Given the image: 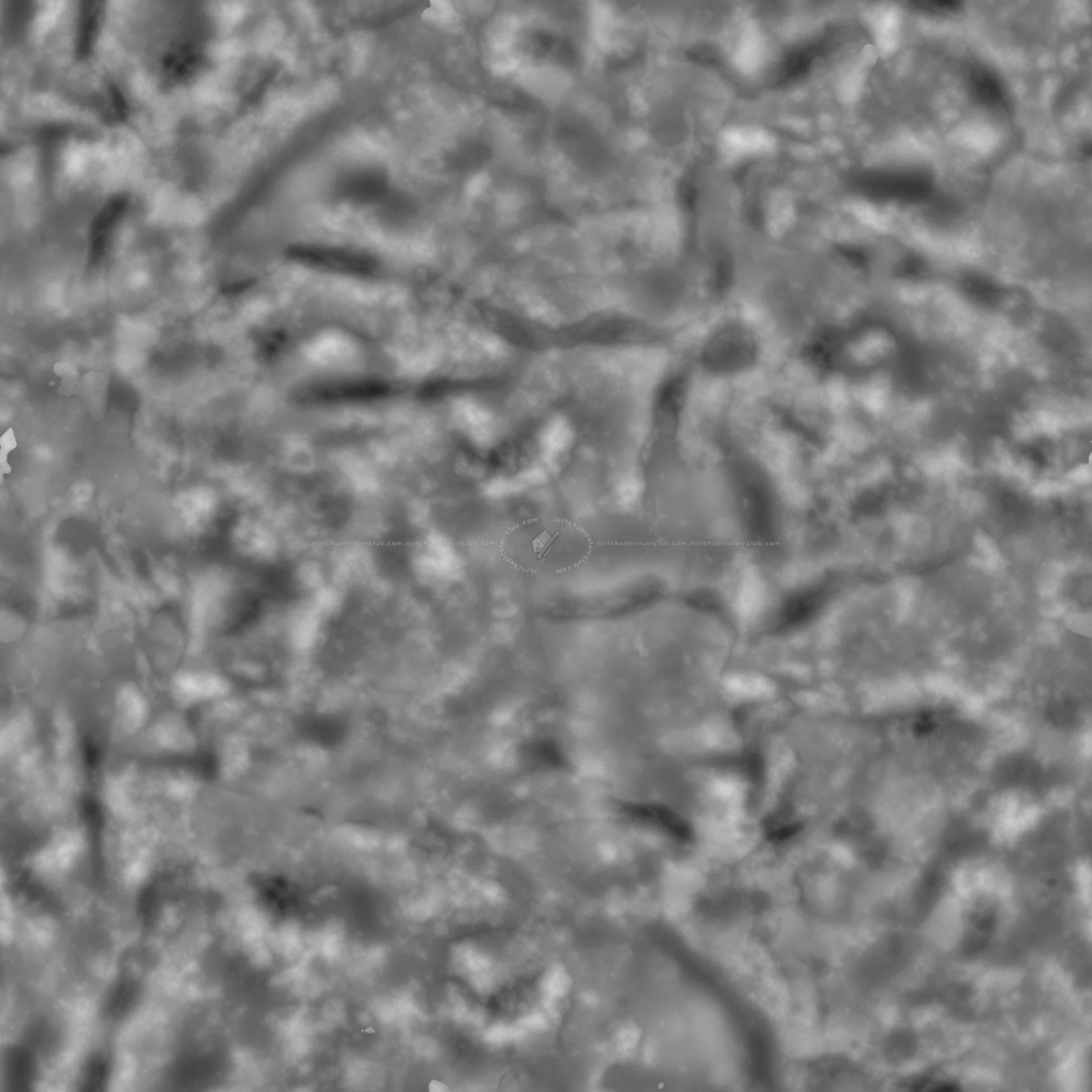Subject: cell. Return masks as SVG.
Masks as SVG:
<instances>
[{"label":"cell","mask_w":1092,"mask_h":1092,"mask_svg":"<svg viewBox=\"0 0 1092 1092\" xmlns=\"http://www.w3.org/2000/svg\"><path fill=\"white\" fill-rule=\"evenodd\" d=\"M862 193L877 201L916 203L931 197L934 182L922 170L873 171L859 177Z\"/></svg>","instance_id":"cell-1"},{"label":"cell","mask_w":1092,"mask_h":1092,"mask_svg":"<svg viewBox=\"0 0 1092 1092\" xmlns=\"http://www.w3.org/2000/svg\"><path fill=\"white\" fill-rule=\"evenodd\" d=\"M969 85L974 98L982 105L989 108L1008 109L1005 87L991 69L983 66L972 68Z\"/></svg>","instance_id":"cell-2"},{"label":"cell","mask_w":1092,"mask_h":1092,"mask_svg":"<svg viewBox=\"0 0 1092 1092\" xmlns=\"http://www.w3.org/2000/svg\"><path fill=\"white\" fill-rule=\"evenodd\" d=\"M914 10L922 13L931 14V16H950V14L957 13L962 9L963 4L959 2H912L909 4Z\"/></svg>","instance_id":"cell-3"}]
</instances>
